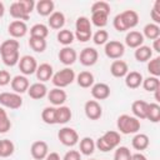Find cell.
<instances>
[{
	"label": "cell",
	"instance_id": "2e32d148",
	"mask_svg": "<svg viewBox=\"0 0 160 160\" xmlns=\"http://www.w3.org/2000/svg\"><path fill=\"white\" fill-rule=\"evenodd\" d=\"M30 152L35 160H44L46 158V155L49 154V146L45 141L38 140V141H34L31 144Z\"/></svg>",
	"mask_w": 160,
	"mask_h": 160
},
{
	"label": "cell",
	"instance_id": "bcb514c9",
	"mask_svg": "<svg viewBox=\"0 0 160 160\" xmlns=\"http://www.w3.org/2000/svg\"><path fill=\"white\" fill-rule=\"evenodd\" d=\"M111 8L106 1H96L91 5V12H105L110 15Z\"/></svg>",
	"mask_w": 160,
	"mask_h": 160
},
{
	"label": "cell",
	"instance_id": "4dcf8cb0",
	"mask_svg": "<svg viewBox=\"0 0 160 160\" xmlns=\"http://www.w3.org/2000/svg\"><path fill=\"white\" fill-rule=\"evenodd\" d=\"M75 80H76L78 85L80 88H84V89L91 88L94 85V75L90 71H81L80 74H78Z\"/></svg>",
	"mask_w": 160,
	"mask_h": 160
},
{
	"label": "cell",
	"instance_id": "b9f144b4",
	"mask_svg": "<svg viewBox=\"0 0 160 160\" xmlns=\"http://www.w3.org/2000/svg\"><path fill=\"white\" fill-rule=\"evenodd\" d=\"M148 71L150 72L151 76H155V78L160 76V58L159 56L151 58L149 60V62H148Z\"/></svg>",
	"mask_w": 160,
	"mask_h": 160
},
{
	"label": "cell",
	"instance_id": "74e56055",
	"mask_svg": "<svg viewBox=\"0 0 160 160\" xmlns=\"http://www.w3.org/2000/svg\"><path fill=\"white\" fill-rule=\"evenodd\" d=\"M14 151H15L14 142L9 139H2L0 146V158H9L14 154Z\"/></svg>",
	"mask_w": 160,
	"mask_h": 160
},
{
	"label": "cell",
	"instance_id": "8d00e7d4",
	"mask_svg": "<svg viewBox=\"0 0 160 160\" xmlns=\"http://www.w3.org/2000/svg\"><path fill=\"white\" fill-rule=\"evenodd\" d=\"M146 119L151 122H159L160 121V105L158 102H150L148 105V112Z\"/></svg>",
	"mask_w": 160,
	"mask_h": 160
},
{
	"label": "cell",
	"instance_id": "c3c4849f",
	"mask_svg": "<svg viewBox=\"0 0 160 160\" xmlns=\"http://www.w3.org/2000/svg\"><path fill=\"white\" fill-rule=\"evenodd\" d=\"M19 2L21 4V6L24 8V10L30 15L32 12V10L35 9V1L34 0H19Z\"/></svg>",
	"mask_w": 160,
	"mask_h": 160
},
{
	"label": "cell",
	"instance_id": "44dd1931",
	"mask_svg": "<svg viewBox=\"0 0 160 160\" xmlns=\"http://www.w3.org/2000/svg\"><path fill=\"white\" fill-rule=\"evenodd\" d=\"M35 74H36V79L39 80V82H45V81L51 80V78L54 75V70H52V66L50 64L42 62V64L38 65Z\"/></svg>",
	"mask_w": 160,
	"mask_h": 160
},
{
	"label": "cell",
	"instance_id": "7402d4cb",
	"mask_svg": "<svg viewBox=\"0 0 160 160\" xmlns=\"http://www.w3.org/2000/svg\"><path fill=\"white\" fill-rule=\"evenodd\" d=\"M110 72L114 78H125L129 72L128 62L124 60H114L110 65Z\"/></svg>",
	"mask_w": 160,
	"mask_h": 160
},
{
	"label": "cell",
	"instance_id": "30bf717a",
	"mask_svg": "<svg viewBox=\"0 0 160 160\" xmlns=\"http://www.w3.org/2000/svg\"><path fill=\"white\" fill-rule=\"evenodd\" d=\"M19 69L21 71V74L24 76H28V75H32L36 72V69H38V62H36V59L31 55H24L20 58L19 62Z\"/></svg>",
	"mask_w": 160,
	"mask_h": 160
},
{
	"label": "cell",
	"instance_id": "8fae6325",
	"mask_svg": "<svg viewBox=\"0 0 160 160\" xmlns=\"http://www.w3.org/2000/svg\"><path fill=\"white\" fill-rule=\"evenodd\" d=\"M28 31H29V29H28L26 22L25 21H21V20H14L8 26V32L10 34V36L12 39L24 38L28 34Z\"/></svg>",
	"mask_w": 160,
	"mask_h": 160
},
{
	"label": "cell",
	"instance_id": "484cf974",
	"mask_svg": "<svg viewBox=\"0 0 160 160\" xmlns=\"http://www.w3.org/2000/svg\"><path fill=\"white\" fill-rule=\"evenodd\" d=\"M10 15L16 19V20H21V21H25V20H29L30 15L24 10V8L21 6V4L19 1H14L11 2L10 5Z\"/></svg>",
	"mask_w": 160,
	"mask_h": 160
},
{
	"label": "cell",
	"instance_id": "e575fe53",
	"mask_svg": "<svg viewBox=\"0 0 160 160\" xmlns=\"http://www.w3.org/2000/svg\"><path fill=\"white\" fill-rule=\"evenodd\" d=\"M30 36L31 38H40V39H46V36L49 35V28L45 24H35L30 28Z\"/></svg>",
	"mask_w": 160,
	"mask_h": 160
},
{
	"label": "cell",
	"instance_id": "e0dca14e",
	"mask_svg": "<svg viewBox=\"0 0 160 160\" xmlns=\"http://www.w3.org/2000/svg\"><path fill=\"white\" fill-rule=\"evenodd\" d=\"M10 85H11V89L14 92L21 95L24 92H28V89L30 86V82H29V79L24 75H16L11 79L10 81Z\"/></svg>",
	"mask_w": 160,
	"mask_h": 160
},
{
	"label": "cell",
	"instance_id": "9a60e30c",
	"mask_svg": "<svg viewBox=\"0 0 160 160\" xmlns=\"http://www.w3.org/2000/svg\"><path fill=\"white\" fill-rule=\"evenodd\" d=\"M58 56H59L60 62L64 64L66 68H69L78 60V52L75 51V49H72L70 46H64L62 49H60Z\"/></svg>",
	"mask_w": 160,
	"mask_h": 160
},
{
	"label": "cell",
	"instance_id": "7bdbcfd3",
	"mask_svg": "<svg viewBox=\"0 0 160 160\" xmlns=\"http://www.w3.org/2000/svg\"><path fill=\"white\" fill-rule=\"evenodd\" d=\"M131 151L126 146H118L114 152V160H131Z\"/></svg>",
	"mask_w": 160,
	"mask_h": 160
},
{
	"label": "cell",
	"instance_id": "681fc988",
	"mask_svg": "<svg viewBox=\"0 0 160 160\" xmlns=\"http://www.w3.org/2000/svg\"><path fill=\"white\" fill-rule=\"evenodd\" d=\"M11 81V75L8 70H0V86H6Z\"/></svg>",
	"mask_w": 160,
	"mask_h": 160
},
{
	"label": "cell",
	"instance_id": "1f68e13d",
	"mask_svg": "<svg viewBox=\"0 0 160 160\" xmlns=\"http://www.w3.org/2000/svg\"><path fill=\"white\" fill-rule=\"evenodd\" d=\"M79 148H80V154L85 155V156H89L91 154H94L95 151V141L89 138V136H85L80 140V144H79Z\"/></svg>",
	"mask_w": 160,
	"mask_h": 160
},
{
	"label": "cell",
	"instance_id": "ee69618b",
	"mask_svg": "<svg viewBox=\"0 0 160 160\" xmlns=\"http://www.w3.org/2000/svg\"><path fill=\"white\" fill-rule=\"evenodd\" d=\"M11 128V121L6 114V111L0 108V134H5L10 130Z\"/></svg>",
	"mask_w": 160,
	"mask_h": 160
},
{
	"label": "cell",
	"instance_id": "5bb4252c",
	"mask_svg": "<svg viewBox=\"0 0 160 160\" xmlns=\"http://www.w3.org/2000/svg\"><path fill=\"white\" fill-rule=\"evenodd\" d=\"M48 100L51 102L52 106L58 108L65 104V101L68 100V94L65 90L59 89V88H54L50 91H48Z\"/></svg>",
	"mask_w": 160,
	"mask_h": 160
},
{
	"label": "cell",
	"instance_id": "11a10c76",
	"mask_svg": "<svg viewBox=\"0 0 160 160\" xmlns=\"http://www.w3.org/2000/svg\"><path fill=\"white\" fill-rule=\"evenodd\" d=\"M4 14H5V6H4V4L0 1V19L4 16Z\"/></svg>",
	"mask_w": 160,
	"mask_h": 160
},
{
	"label": "cell",
	"instance_id": "8992f818",
	"mask_svg": "<svg viewBox=\"0 0 160 160\" xmlns=\"http://www.w3.org/2000/svg\"><path fill=\"white\" fill-rule=\"evenodd\" d=\"M76 75H75V71L71 69V68H64L59 71H56L52 78H51V81L54 84L55 88H59V89H64L69 85H71L75 80Z\"/></svg>",
	"mask_w": 160,
	"mask_h": 160
},
{
	"label": "cell",
	"instance_id": "f907efd6",
	"mask_svg": "<svg viewBox=\"0 0 160 160\" xmlns=\"http://www.w3.org/2000/svg\"><path fill=\"white\" fill-rule=\"evenodd\" d=\"M62 160H81V154L78 150H69L64 155Z\"/></svg>",
	"mask_w": 160,
	"mask_h": 160
},
{
	"label": "cell",
	"instance_id": "f546056e",
	"mask_svg": "<svg viewBox=\"0 0 160 160\" xmlns=\"http://www.w3.org/2000/svg\"><path fill=\"white\" fill-rule=\"evenodd\" d=\"M71 116H72V112L69 106L61 105V106L56 108V124L64 125L71 120Z\"/></svg>",
	"mask_w": 160,
	"mask_h": 160
},
{
	"label": "cell",
	"instance_id": "5b68a950",
	"mask_svg": "<svg viewBox=\"0 0 160 160\" xmlns=\"http://www.w3.org/2000/svg\"><path fill=\"white\" fill-rule=\"evenodd\" d=\"M75 39H78L81 42H86L91 39L92 31H91V22L88 16H79L75 22Z\"/></svg>",
	"mask_w": 160,
	"mask_h": 160
},
{
	"label": "cell",
	"instance_id": "db71d44e",
	"mask_svg": "<svg viewBox=\"0 0 160 160\" xmlns=\"http://www.w3.org/2000/svg\"><path fill=\"white\" fill-rule=\"evenodd\" d=\"M131 160H148V159H146V156H145L144 154H141V152H135V154L131 155Z\"/></svg>",
	"mask_w": 160,
	"mask_h": 160
},
{
	"label": "cell",
	"instance_id": "60d3db41",
	"mask_svg": "<svg viewBox=\"0 0 160 160\" xmlns=\"http://www.w3.org/2000/svg\"><path fill=\"white\" fill-rule=\"evenodd\" d=\"M46 39H40V38H31L29 39V46L31 48V50H34L35 52H44L46 49Z\"/></svg>",
	"mask_w": 160,
	"mask_h": 160
},
{
	"label": "cell",
	"instance_id": "f6af8a7d",
	"mask_svg": "<svg viewBox=\"0 0 160 160\" xmlns=\"http://www.w3.org/2000/svg\"><path fill=\"white\" fill-rule=\"evenodd\" d=\"M91 38H92V41L95 45H105L109 41V32L104 29H100Z\"/></svg>",
	"mask_w": 160,
	"mask_h": 160
},
{
	"label": "cell",
	"instance_id": "3957f363",
	"mask_svg": "<svg viewBox=\"0 0 160 160\" xmlns=\"http://www.w3.org/2000/svg\"><path fill=\"white\" fill-rule=\"evenodd\" d=\"M120 132L115 130H109L104 132L96 141H95V148H98L102 152H108L110 150L116 149L120 145Z\"/></svg>",
	"mask_w": 160,
	"mask_h": 160
},
{
	"label": "cell",
	"instance_id": "7dc6e473",
	"mask_svg": "<svg viewBox=\"0 0 160 160\" xmlns=\"http://www.w3.org/2000/svg\"><path fill=\"white\" fill-rule=\"evenodd\" d=\"M150 16H151V20L154 21V24H156V25L160 24V0H156L154 2V6L150 11Z\"/></svg>",
	"mask_w": 160,
	"mask_h": 160
},
{
	"label": "cell",
	"instance_id": "816d5d0a",
	"mask_svg": "<svg viewBox=\"0 0 160 160\" xmlns=\"http://www.w3.org/2000/svg\"><path fill=\"white\" fill-rule=\"evenodd\" d=\"M44 160H61V159H60V155L58 152L52 151V152H49Z\"/></svg>",
	"mask_w": 160,
	"mask_h": 160
},
{
	"label": "cell",
	"instance_id": "83f0119b",
	"mask_svg": "<svg viewBox=\"0 0 160 160\" xmlns=\"http://www.w3.org/2000/svg\"><path fill=\"white\" fill-rule=\"evenodd\" d=\"M150 144V140H149V136L146 134H142V132H136L135 136L132 138L131 140V146L138 150V151H142L145 150Z\"/></svg>",
	"mask_w": 160,
	"mask_h": 160
},
{
	"label": "cell",
	"instance_id": "cb8c5ba5",
	"mask_svg": "<svg viewBox=\"0 0 160 160\" xmlns=\"http://www.w3.org/2000/svg\"><path fill=\"white\" fill-rule=\"evenodd\" d=\"M55 4L52 0H40L35 4V10L41 16H50L54 12Z\"/></svg>",
	"mask_w": 160,
	"mask_h": 160
},
{
	"label": "cell",
	"instance_id": "ba28073f",
	"mask_svg": "<svg viewBox=\"0 0 160 160\" xmlns=\"http://www.w3.org/2000/svg\"><path fill=\"white\" fill-rule=\"evenodd\" d=\"M58 139L64 146H75L79 142V134L75 129L64 126L59 130Z\"/></svg>",
	"mask_w": 160,
	"mask_h": 160
},
{
	"label": "cell",
	"instance_id": "ac0fdd59",
	"mask_svg": "<svg viewBox=\"0 0 160 160\" xmlns=\"http://www.w3.org/2000/svg\"><path fill=\"white\" fill-rule=\"evenodd\" d=\"M91 96L98 100H105L110 96V86L105 82H96L91 86Z\"/></svg>",
	"mask_w": 160,
	"mask_h": 160
},
{
	"label": "cell",
	"instance_id": "d6986e66",
	"mask_svg": "<svg viewBox=\"0 0 160 160\" xmlns=\"http://www.w3.org/2000/svg\"><path fill=\"white\" fill-rule=\"evenodd\" d=\"M144 44V36L140 31L136 30H130L125 35V45L131 48V49H138Z\"/></svg>",
	"mask_w": 160,
	"mask_h": 160
},
{
	"label": "cell",
	"instance_id": "6f0895ef",
	"mask_svg": "<svg viewBox=\"0 0 160 160\" xmlns=\"http://www.w3.org/2000/svg\"><path fill=\"white\" fill-rule=\"evenodd\" d=\"M90 160H95V159H90Z\"/></svg>",
	"mask_w": 160,
	"mask_h": 160
},
{
	"label": "cell",
	"instance_id": "ffe728a7",
	"mask_svg": "<svg viewBox=\"0 0 160 160\" xmlns=\"http://www.w3.org/2000/svg\"><path fill=\"white\" fill-rule=\"evenodd\" d=\"M28 95L34 100H40L48 95V88L44 82H34L29 86Z\"/></svg>",
	"mask_w": 160,
	"mask_h": 160
},
{
	"label": "cell",
	"instance_id": "f5cc1de1",
	"mask_svg": "<svg viewBox=\"0 0 160 160\" xmlns=\"http://www.w3.org/2000/svg\"><path fill=\"white\" fill-rule=\"evenodd\" d=\"M154 42H152V49L151 50H154L155 52H160V38H158V39H155V40H152Z\"/></svg>",
	"mask_w": 160,
	"mask_h": 160
},
{
	"label": "cell",
	"instance_id": "52a82bcc",
	"mask_svg": "<svg viewBox=\"0 0 160 160\" xmlns=\"http://www.w3.org/2000/svg\"><path fill=\"white\" fill-rule=\"evenodd\" d=\"M0 105L4 108H8V109L16 110L22 106V98H21V95H19L14 91H11V92L4 91V92H0Z\"/></svg>",
	"mask_w": 160,
	"mask_h": 160
},
{
	"label": "cell",
	"instance_id": "9c48e42d",
	"mask_svg": "<svg viewBox=\"0 0 160 160\" xmlns=\"http://www.w3.org/2000/svg\"><path fill=\"white\" fill-rule=\"evenodd\" d=\"M104 51H105V55L109 59L119 60L124 55V52H125V45L122 42L118 41V40H109L105 44Z\"/></svg>",
	"mask_w": 160,
	"mask_h": 160
},
{
	"label": "cell",
	"instance_id": "603a6c76",
	"mask_svg": "<svg viewBox=\"0 0 160 160\" xmlns=\"http://www.w3.org/2000/svg\"><path fill=\"white\" fill-rule=\"evenodd\" d=\"M142 75L139 71H129L125 75V85L129 89H138L142 84Z\"/></svg>",
	"mask_w": 160,
	"mask_h": 160
},
{
	"label": "cell",
	"instance_id": "7c38bea8",
	"mask_svg": "<svg viewBox=\"0 0 160 160\" xmlns=\"http://www.w3.org/2000/svg\"><path fill=\"white\" fill-rule=\"evenodd\" d=\"M99 52L95 48H84L79 55V60L84 66H92L98 62Z\"/></svg>",
	"mask_w": 160,
	"mask_h": 160
},
{
	"label": "cell",
	"instance_id": "d4e9b609",
	"mask_svg": "<svg viewBox=\"0 0 160 160\" xmlns=\"http://www.w3.org/2000/svg\"><path fill=\"white\" fill-rule=\"evenodd\" d=\"M148 105L149 102L144 100H135L131 104V111L136 119H146V112H148Z\"/></svg>",
	"mask_w": 160,
	"mask_h": 160
},
{
	"label": "cell",
	"instance_id": "9f6ffc18",
	"mask_svg": "<svg viewBox=\"0 0 160 160\" xmlns=\"http://www.w3.org/2000/svg\"><path fill=\"white\" fill-rule=\"evenodd\" d=\"M0 146H1V140H0Z\"/></svg>",
	"mask_w": 160,
	"mask_h": 160
},
{
	"label": "cell",
	"instance_id": "277c9868",
	"mask_svg": "<svg viewBox=\"0 0 160 160\" xmlns=\"http://www.w3.org/2000/svg\"><path fill=\"white\" fill-rule=\"evenodd\" d=\"M116 126L119 132L124 135H130V134H136L140 130V120L136 119L135 116L122 114L116 120Z\"/></svg>",
	"mask_w": 160,
	"mask_h": 160
},
{
	"label": "cell",
	"instance_id": "836d02e7",
	"mask_svg": "<svg viewBox=\"0 0 160 160\" xmlns=\"http://www.w3.org/2000/svg\"><path fill=\"white\" fill-rule=\"evenodd\" d=\"M41 119L48 125L56 124V108L55 106H46L41 111Z\"/></svg>",
	"mask_w": 160,
	"mask_h": 160
},
{
	"label": "cell",
	"instance_id": "6da1fadb",
	"mask_svg": "<svg viewBox=\"0 0 160 160\" xmlns=\"http://www.w3.org/2000/svg\"><path fill=\"white\" fill-rule=\"evenodd\" d=\"M20 42L16 39H8L0 44V55L1 60L6 66H15L20 60L19 54Z\"/></svg>",
	"mask_w": 160,
	"mask_h": 160
},
{
	"label": "cell",
	"instance_id": "f1b7e54d",
	"mask_svg": "<svg viewBox=\"0 0 160 160\" xmlns=\"http://www.w3.org/2000/svg\"><path fill=\"white\" fill-rule=\"evenodd\" d=\"M134 56H135V60L136 61H139V62H146V61H149L152 58V50L148 45H141L138 49H135Z\"/></svg>",
	"mask_w": 160,
	"mask_h": 160
},
{
	"label": "cell",
	"instance_id": "f35d334b",
	"mask_svg": "<svg viewBox=\"0 0 160 160\" xmlns=\"http://www.w3.org/2000/svg\"><path fill=\"white\" fill-rule=\"evenodd\" d=\"M141 85H142V88L146 91L154 92V91H156V90L160 89V80H159V78L149 76V78H146V79L142 80V84Z\"/></svg>",
	"mask_w": 160,
	"mask_h": 160
},
{
	"label": "cell",
	"instance_id": "d590c367",
	"mask_svg": "<svg viewBox=\"0 0 160 160\" xmlns=\"http://www.w3.org/2000/svg\"><path fill=\"white\" fill-rule=\"evenodd\" d=\"M56 39H58V41L61 45L69 46L74 41L75 36H74V32L71 30H69V29H61V30H59V32L56 35Z\"/></svg>",
	"mask_w": 160,
	"mask_h": 160
},
{
	"label": "cell",
	"instance_id": "ab89813d",
	"mask_svg": "<svg viewBox=\"0 0 160 160\" xmlns=\"http://www.w3.org/2000/svg\"><path fill=\"white\" fill-rule=\"evenodd\" d=\"M108 19H109V15L105 14V12H91V24L102 29L104 26H106L108 24Z\"/></svg>",
	"mask_w": 160,
	"mask_h": 160
},
{
	"label": "cell",
	"instance_id": "4fadbf2b",
	"mask_svg": "<svg viewBox=\"0 0 160 160\" xmlns=\"http://www.w3.org/2000/svg\"><path fill=\"white\" fill-rule=\"evenodd\" d=\"M84 111L86 118L90 120H99L102 115V108L96 100H88L84 105Z\"/></svg>",
	"mask_w": 160,
	"mask_h": 160
},
{
	"label": "cell",
	"instance_id": "7a4b0ae2",
	"mask_svg": "<svg viewBox=\"0 0 160 160\" xmlns=\"http://www.w3.org/2000/svg\"><path fill=\"white\" fill-rule=\"evenodd\" d=\"M138 22H139V15L135 10H125L118 14L112 20V25L115 30L119 32H124L126 30L135 28Z\"/></svg>",
	"mask_w": 160,
	"mask_h": 160
},
{
	"label": "cell",
	"instance_id": "4316f807",
	"mask_svg": "<svg viewBox=\"0 0 160 160\" xmlns=\"http://www.w3.org/2000/svg\"><path fill=\"white\" fill-rule=\"evenodd\" d=\"M65 15L61 12V11H54L50 16H49V20H48V24L51 29L54 30H61L65 25Z\"/></svg>",
	"mask_w": 160,
	"mask_h": 160
},
{
	"label": "cell",
	"instance_id": "d6a6232c",
	"mask_svg": "<svg viewBox=\"0 0 160 160\" xmlns=\"http://www.w3.org/2000/svg\"><path fill=\"white\" fill-rule=\"evenodd\" d=\"M142 36L149 40H155V39L160 38V26L154 22L146 24L142 29Z\"/></svg>",
	"mask_w": 160,
	"mask_h": 160
}]
</instances>
